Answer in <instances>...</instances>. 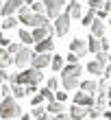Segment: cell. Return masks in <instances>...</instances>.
I'll return each instance as SVG.
<instances>
[{
    "label": "cell",
    "mask_w": 111,
    "mask_h": 120,
    "mask_svg": "<svg viewBox=\"0 0 111 120\" xmlns=\"http://www.w3.org/2000/svg\"><path fill=\"white\" fill-rule=\"evenodd\" d=\"M70 52L79 55V57H85L89 50H87V44H85L83 39H76V37H74V39L70 41Z\"/></svg>",
    "instance_id": "11"
},
{
    "label": "cell",
    "mask_w": 111,
    "mask_h": 120,
    "mask_svg": "<svg viewBox=\"0 0 111 120\" xmlns=\"http://www.w3.org/2000/svg\"><path fill=\"white\" fill-rule=\"evenodd\" d=\"M20 120H31V116H20Z\"/></svg>",
    "instance_id": "44"
},
{
    "label": "cell",
    "mask_w": 111,
    "mask_h": 120,
    "mask_svg": "<svg viewBox=\"0 0 111 120\" xmlns=\"http://www.w3.org/2000/svg\"><path fill=\"white\" fill-rule=\"evenodd\" d=\"M65 96H68L65 92H57V94H54V98H57V101H61V103L65 101Z\"/></svg>",
    "instance_id": "40"
},
{
    "label": "cell",
    "mask_w": 111,
    "mask_h": 120,
    "mask_svg": "<svg viewBox=\"0 0 111 120\" xmlns=\"http://www.w3.org/2000/svg\"><path fill=\"white\" fill-rule=\"evenodd\" d=\"M52 120H57V118H54V116H52Z\"/></svg>",
    "instance_id": "53"
},
{
    "label": "cell",
    "mask_w": 111,
    "mask_h": 120,
    "mask_svg": "<svg viewBox=\"0 0 111 120\" xmlns=\"http://www.w3.org/2000/svg\"><path fill=\"white\" fill-rule=\"evenodd\" d=\"M0 79H2V81H9L11 79V76L7 74V68H0Z\"/></svg>",
    "instance_id": "38"
},
{
    "label": "cell",
    "mask_w": 111,
    "mask_h": 120,
    "mask_svg": "<svg viewBox=\"0 0 111 120\" xmlns=\"http://www.w3.org/2000/svg\"><path fill=\"white\" fill-rule=\"evenodd\" d=\"M74 103L76 105H83V107H94L96 105V98H94V94H87V92H76L74 94Z\"/></svg>",
    "instance_id": "8"
},
{
    "label": "cell",
    "mask_w": 111,
    "mask_h": 120,
    "mask_svg": "<svg viewBox=\"0 0 111 120\" xmlns=\"http://www.w3.org/2000/svg\"><path fill=\"white\" fill-rule=\"evenodd\" d=\"M105 116H107V118H109V120H111V111H105Z\"/></svg>",
    "instance_id": "45"
},
{
    "label": "cell",
    "mask_w": 111,
    "mask_h": 120,
    "mask_svg": "<svg viewBox=\"0 0 111 120\" xmlns=\"http://www.w3.org/2000/svg\"><path fill=\"white\" fill-rule=\"evenodd\" d=\"M83 120H96V118H83Z\"/></svg>",
    "instance_id": "47"
},
{
    "label": "cell",
    "mask_w": 111,
    "mask_h": 120,
    "mask_svg": "<svg viewBox=\"0 0 111 120\" xmlns=\"http://www.w3.org/2000/svg\"><path fill=\"white\" fill-rule=\"evenodd\" d=\"M96 105H100V107L107 105V92H98V96H96Z\"/></svg>",
    "instance_id": "27"
},
{
    "label": "cell",
    "mask_w": 111,
    "mask_h": 120,
    "mask_svg": "<svg viewBox=\"0 0 111 120\" xmlns=\"http://www.w3.org/2000/svg\"><path fill=\"white\" fill-rule=\"evenodd\" d=\"M46 101V98L44 96H41V94H35V96H33L31 98V103H33V107H37V105H41V103H44Z\"/></svg>",
    "instance_id": "31"
},
{
    "label": "cell",
    "mask_w": 111,
    "mask_h": 120,
    "mask_svg": "<svg viewBox=\"0 0 111 120\" xmlns=\"http://www.w3.org/2000/svg\"><path fill=\"white\" fill-rule=\"evenodd\" d=\"M20 116H22V107H20L18 98L4 96V101L0 103V118L11 120V118H20Z\"/></svg>",
    "instance_id": "3"
},
{
    "label": "cell",
    "mask_w": 111,
    "mask_h": 120,
    "mask_svg": "<svg viewBox=\"0 0 111 120\" xmlns=\"http://www.w3.org/2000/svg\"><path fill=\"white\" fill-rule=\"evenodd\" d=\"M102 50H109V39H102Z\"/></svg>",
    "instance_id": "42"
},
{
    "label": "cell",
    "mask_w": 111,
    "mask_h": 120,
    "mask_svg": "<svg viewBox=\"0 0 111 120\" xmlns=\"http://www.w3.org/2000/svg\"><path fill=\"white\" fill-rule=\"evenodd\" d=\"M81 90L87 92V94H96V92H98V83H96L94 79H92V81H83V83H81Z\"/></svg>",
    "instance_id": "20"
},
{
    "label": "cell",
    "mask_w": 111,
    "mask_h": 120,
    "mask_svg": "<svg viewBox=\"0 0 111 120\" xmlns=\"http://www.w3.org/2000/svg\"><path fill=\"white\" fill-rule=\"evenodd\" d=\"M11 63H13L11 52L4 50V48H0V68H7V66H11Z\"/></svg>",
    "instance_id": "19"
},
{
    "label": "cell",
    "mask_w": 111,
    "mask_h": 120,
    "mask_svg": "<svg viewBox=\"0 0 111 120\" xmlns=\"http://www.w3.org/2000/svg\"><path fill=\"white\" fill-rule=\"evenodd\" d=\"M50 68L54 70V72L63 70V57H61V55H54V57H52V61H50Z\"/></svg>",
    "instance_id": "24"
},
{
    "label": "cell",
    "mask_w": 111,
    "mask_h": 120,
    "mask_svg": "<svg viewBox=\"0 0 111 120\" xmlns=\"http://www.w3.org/2000/svg\"><path fill=\"white\" fill-rule=\"evenodd\" d=\"M50 61H52V55H50V52H37V55H33L31 66H33V68L44 70L46 66H50Z\"/></svg>",
    "instance_id": "7"
},
{
    "label": "cell",
    "mask_w": 111,
    "mask_h": 120,
    "mask_svg": "<svg viewBox=\"0 0 111 120\" xmlns=\"http://www.w3.org/2000/svg\"><path fill=\"white\" fill-rule=\"evenodd\" d=\"M87 109L89 107H83V105H72V109H70V118L72 120H83V118H87Z\"/></svg>",
    "instance_id": "13"
},
{
    "label": "cell",
    "mask_w": 111,
    "mask_h": 120,
    "mask_svg": "<svg viewBox=\"0 0 111 120\" xmlns=\"http://www.w3.org/2000/svg\"><path fill=\"white\" fill-rule=\"evenodd\" d=\"M109 81H111V74H109Z\"/></svg>",
    "instance_id": "52"
},
{
    "label": "cell",
    "mask_w": 111,
    "mask_h": 120,
    "mask_svg": "<svg viewBox=\"0 0 111 120\" xmlns=\"http://www.w3.org/2000/svg\"><path fill=\"white\" fill-rule=\"evenodd\" d=\"M31 59H33V50H31V48H26V46H22L15 55H13V63H15L20 70L29 68L31 66Z\"/></svg>",
    "instance_id": "5"
},
{
    "label": "cell",
    "mask_w": 111,
    "mask_h": 120,
    "mask_svg": "<svg viewBox=\"0 0 111 120\" xmlns=\"http://www.w3.org/2000/svg\"><path fill=\"white\" fill-rule=\"evenodd\" d=\"M18 22H20L18 18H13V15H7V18H4V22H2V29H4V31H9V29H15V26H18Z\"/></svg>",
    "instance_id": "23"
},
{
    "label": "cell",
    "mask_w": 111,
    "mask_h": 120,
    "mask_svg": "<svg viewBox=\"0 0 111 120\" xmlns=\"http://www.w3.org/2000/svg\"><path fill=\"white\" fill-rule=\"evenodd\" d=\"M83 72V68H81V63H70L68 68L61 70V74H63V79H61V83H63V87L68 92H72L76 85H79V76Z\"/></svg>",
    "instance_id": "2"
},
{
    "label": "cell",
    "mask_w": 111,
    "mask_h": 120,
    "mask_svg": "<svg viewBox=\"0 0 111 120\" xmlns=\"http://www.w3.org/2000/svg\"><path fill=\"white\" fill-rule=\"evenodd\" d=\"M44 114H46V109H41V105H37V107L33 109V116H35V118H39V116H44Z\"/></svg>",
    "instance_id": "36"
},
{
    "label": "cell",
    "mask_w": 111,
    "mask_h": 120,
    "mask_svg": "<svg viewBox=\"0 0 111 120\" xmlns=\"http://www.w3.org/2000/svg\"><path fill=\"white\" fill-rule=\"evenodd\" d=\"M20 39H22V44H33V35L31 33H26V31H20Z\"/></svg>",
    "instance_id": "26"
},
{
    "label": "cell",
    "mask_w": 111,
    "mask_h": 120,
    "mask_svg": "<svg viewBox=\"0 0 111 120\" xmlns=\"http://www.w3.org/2000/svg\"><path fill=\"white\" fill-rule=\"evenodd\" d=\"M107 98H111V85L107 87Z\"/></svg>",
    "instance_id": "43"
},
{
    "label": "cell",
    "mask_w": 111,
    "mask_h": 120,
    "mask_svg": "<svg viewBox=\"0 0 111 120\" xmlns=\"http://www.w3.org/2000/svg\"><path fill=\"white\" fill-rule=\"evenodd\" d=\"M26 24L29 26H50V18L44 15V13H31V18L26 20Z\"/></svg>",
    "instance_id": "9"
},
{
    "label": "cell",
    "mask_w": 111,
    "mask_h": 120,
    "mask_svg": "<svg viewBox=\"0 0 111 120\" xmlns=\"http://www.w3.org/2000/svg\"><path fill=\"white\" fill-rule=\"evenodd\" d=\"M109 26H111V18H109Z\"/></svg>",
    "instance_id": "50"
},
{
    "label": "cell",
    "mask_w": 111,
    "mask_h": 120,
    "mask_svg": "<svg viewBox=\"0 0 111 120\" xmlns=\"http://www.w3.org/2000/svg\"><path fill=\"white\" fill-rule=\"evenodd\" d=\"M92 35L94 37H105V22L100 18H94L92 22Z\"/></svg>",
    "instance_id": "14"
},
{
    "label": "cell",
    "mask_w": 111,
    "mask_h": 120,
    "mask_svg": "<svg viewBox=\"0 0 111 120\" xmlns=\"http://www.w3.org/2000/svg\"><path fill=\"white\" fill-rule=\"evenodd\" d=\"M87 50H92V52H98V50H102V37H94V35H89Z\"/></svg>",
    "instance_id": "16"
},
{
    "label": "cell",
    "mask_w": 111,
    "mask_h": 120,
    "mask_svg": "<svg viewBox=\"0 0 111 120\" xmlns=\"http://www.w3.org/2000/svg\"><path fill=\"white\" fill-rule=\"evenodd\" d=\"M107 87H109V79L102 76V79L98 81V92H107Z\"/></svg>",
    "instance_id": "30"
},
{
    "label": "cell",
    "mask_w": 111,
    "mask_h": 120,
    "mask_svg": "<svg viewBox=\"0 0 111 120\" xmlns=\"http://www.w3.org/2000/svg\"><path fill=\"white\" fill-rule=\"evenodd\" d=\"M0 94L2 96H11V85H4L2 83V85H0Z\"/></svg>",
    "instance_id": "34"
},
{
    "label": "cell",
    "mask_w": 111,
    "mask_h": 120,
    "mask_svg": "<svg viewBox=\"0 0 111 120\" xmlns=\"http://www.w3.org/2000/svg\"><path fill=\"white\" fill-rule=\"evenodd\" d=\"M2 4H4V2H2V0H0V11H2Z\"/></svg>",
    "instance_id": "46"
},
{
    "label": "cell",
    "mask_w": 111,
    "mask_h": 120,
    "mask_svg": "<svg viewBox=\"0 0 111 120\" xmlns=\"http://www.w3.org/2000/svg\"><path fill=\"white\" fill-rule=\"evenodd\" d=\"M20 48H22V46H20V44H9V46H7V50H9L11 55H15V52L20 50Z\"/></svg>",
    "instance_id": "35"
},
{
    "label": "cell",
    "mask_w": 111,
    "mask_h": 120,
    "mask_svg": "<svg viewBox=\"0 0 111 120\" xmlns=\"http://www.w3.org/2000/svg\"><path fill=\"white\" fill-rule=\"evenodd\" d=\"M39 94H41V96H44V98H46V101H54V92H52L50 87H44V90H41V92H39Z\"/></svg>",
    "instance_id": "28"
},
{
    "label": "cell",
    "mask_w": 111,
    "mask_h": 120,
    "mask_svg": "<svg viewBox=\"0 0 111 120\" xmlns=\"http://www.w3.org/2000/svg\"><path fill=\"white\" fill-rule=\"evenodd\" d=\"M22 2L24 0H4V4H2V18H7V15H13L15 11H20V7H22Z\"/></svg>",
    "instance_id": "10"
},
{
    "label": "cell",
    "mask_w": 111,
    "mask_h": 120,
    "mask_svg": "<svg viewBox=\"0 0 111 120\" xmlns=\"http://www.w3.org/2000/svg\"><path fill=\"white\" fill-rule=\"evenodd\" d=\"M87 2H89V9L98 11V9H102V4H105V0H87Z\"/></svg>",
    "instance_id": "29"
},
{
    "label": "cell",
    "mask_w": 111,
    "mask_h": 120,
    "mask_svg": "<svg viewBox=\"0 0 111 120\" xmlns=\"http://www.w3.org/2000/svg\"><path fill=\"white\" fill-rule=\"evenodd\" d=\"M11 83H20V85H37V83L44 81V74H41L39 68H24L20 70V74H13Z\"/></svg>",
    "instance_id": "1"
},
{
    "label": "cell",
    "mask_w": 111,
    "mask_h": 120,
    "mask_svg": "<svg viewBox=\"0 0 111 120\" xmlns=\"http://www.w3.org/2000/svg\"><path fill=\"white\" fill-rule=\"evenodd\" d=\"M11 94H13V98H24L26 96V87L20 85V83H11Z\"/></svg>",
    "instance_id": "21"
},
{
    "label": "cell",
    "mask_w": 111,
    "mask_h": 120,
    "mask_svg": "<svg viewBox=\"0 0 111 120\" xmlns=\"http://www.w3.org/2000/svg\"><path fill=\"white\" fill-rule=\"evenodd\" d=\"M94 18H96V11H94V9H89V11L85 13V15L81 18V20H83L81 24H83V26H92V22H94Z\"/></svg>",
    "instance_id": "25"
},
{
    "label": "cell",
    "mask_w": 111,
    "mask_h": 120,
    "mask_svg": "<svg viewBox=\"0 0 111 120\" xmlns=\"http://www.w3.org/2000/svg\"><path fill=\"white\" fill-rule=\"evenodd\" d=\"M41 2H44L46 15H48V18H52V20L65 9V0H41Z\"/></svg>",
    "instance_id": "6"
},
{
    "label": "cell",
    "mask_w": 111,
    "mask_h": 120,
    "mask_svg": "<svg viewBox=\"0 0 111 120\" xmlns=\"http://www.w3.org/2000/svg\"><path fill=\"white\" fill-rule=\"evenodd\" d=\"M0 85H2V79H0Z\"/></svg>",
    "instance_id": "51"
},
{
    "label": "cell",
    "mask_w": 111,
    "mask_h": 120,
    "mask_svg": "<svg viewBox=\"0 0 111 120\" xmlns=\"http://www.w3.org/2000/svg\"><path fill=\"white\" fill-rule=\"evenodd\" d=\"M109 109H111V98H109Z\"/></svg>",
    "instance_id": "48"
},
{
    "label": "cell",
    "mask_w": 111,
    "mask_h": 120,
    "mask_svg": "<svg viewBox=\"0 0 111 120\" xmlns=\"http://www.w3.org/2000/svg\"><path fill=\"white\" fill-rule=\"evenodd\" d=\"M31 9L35 11V13H41V11H46V9H44V2H33V4H31Z\"/></svg>",
    "instance_id": "33"
},
{
    "label": "cell",
    "mask_w": 111,
    "mask_h": 120,
    "mask_svg": "<svg viewBox=\"0 0 111 120\" xmlns=\"http://www.w3.org/2000/svg\"><path fill=\"white\" fill-rule=\"evenodd\" d=\"M102 70H105V66H102L98 59H94V61L87 63V72L89 74H102Z\"/></svg>",
    "instance_id": "18"
},
{
    "label": "cell",
    "mask_w": 111,
    "mask_h": 120,
    "mask_svg": "<svg viewBox=\"0 0 111 120\" xmlns=\"http://www.w3.org/2000/svg\"><path fill=\"white\" fill-rule=\"evenodd\" d=\"M65 107H63V103L61 101H57V98H54V101H48V107H46V111L48 114H59V111H63Z\"/></svg>",
    "instance_id": "17"
},
{
    "label": "cell",
    "mask_w": 111,
    "mask_h": 120,
    "mask_svg": "<svg viewBox=\"0 0 111 120\" xmlns=\"http://www.w3.org/2000/svg\"><path fill=\"white\" fill-rule=\"evenodd\" d=\"M37 120H52V114H48V111H46V114H44V116H39Z\"/></svg>",
    "instance_id": "41"
},
{
    "label": "cell",
    "mask_w": 111,
    "mask_h": 120,
    "mask_svg": "<svg viewBox=\"0 0 111 120\" xmlns=\"http://www.w3.org/2000/svg\"><path fill=\"white\" fill-rule=\"evenodd\" d=\"M107 15H109V13H107L105 9H98V11H96V18H100V20H105Z\"/></svg>",
    "instance_id": "39"
},
{
    "label": "cell",
    "mask_w": 111,
    "mask_h": 120,
    "mask_svg": "<svg viewBox=\"0 0 111 120\" xmlns=\"http://www.w3.org/2000/svg\"><path fill=\"white\" fill-rule=\"evenodd\" d=\"M54 20H57V22H54V33H57L59 37H63V35H65L68 31H70V22H72V15H70L68 11H61L59 15L54 18Z\"/></svg>",
    "instance_id": "4"
},
{
    "label": "cell",
    "mask_w": 111,
    "mask_h": 120,
    "mask_svg": "<svg viewBox=\"0 0 111 120\" xmlns=\"http://www.w3.org/2000/svg\"><path fill=\"white\" fill-rule=\"evenodd\" d=\"M109 63H111V52H109Z\"/></svg>",
    "instance_id": "49"
},
{
    "label": "cell",
    "mask_w": 111,
    "mask_h": 120,
    "mask_svg": "<svg viewBox=\"0 0 111 120\" xmlns=\"http://www.w3.org/2000/svg\"><path fill=\"white\" fill-rule=\"evenodd\" d=\"M52 48H54L52 35H48V37H44V39L35 41V50H37V52H52Z\"/></svg>",
    "instance_id": "12"
},
{
    "label": "cell",
    "mask_w": 111,
    "mask_h": 120,
    "mask_svg": "<svg viewBox=\"0 0 111 120\" xmlns=\"http://www.w3.org/2000/svg\"><path fill=\"white\" fill-rule=\"evenodd\" d=\"M48 87H50L52 92L59 87V81H57V76H50V79H48Z\"/></svg>",
    "instance_id": "32"
},
{
    "label": "cell",
    "mask_w": 111,
    "mask_h": 120,
    "mask_svg": "<svg viewBox=\"0 0 111 120\" xmlns=\"http://www.w3.org/2000/svg\"><path fill=\"white\" fill-rule=\"evenodd\" d=\"M0 35H2V33H0Z\"/></svg>",
    "instance_id": "54"
},
{
    "label": "cell",
    "mask_w": 111,
    "mask_h": 120,
    "mask_svg": "<svg viewBox=\"0 0 111 120\" xmlns=\"http://www.w3.org/2000/svg\"><path fill=\"white\" fill-rule=\"evenodd\" d=\"M65 59L70 61V63H79V59H81V57H79V55H74V52H70V55H68Z\"/></svg>",
    "instance_id": "37"
},
{
    "label": "cell",
    "mask_w": 111,
    "mask_h": 120,
    "mask_svg": "<svg viewBox=\"0 0 111 120\" xmlns=\"http://www.w3.org/2000/svg\"><path fill=\"white\" fill-rule=\"evenodd\" d=\"M102 114H105V107H100V105H94V107L87 109V118H96V120H98Z\"/></svg>",
    "instance_id": "22"
},
{
    "label": "cell",
    "mask_w": 111,
    "mask_h": 120,
    "mask_svg": "<svg viewBox=\"0 0 111 120\" xmlns=\"http://www.w3.org/2000/svg\"><path fill=\"white\" fill-rule=\"evenodd\" d=\"M68 7V13L74 18V20H79V18H83V9H81V4L76 2V0H72L70 4H65Z\"/></svg>",
    "instance_id": "15"
}]
</instances>
